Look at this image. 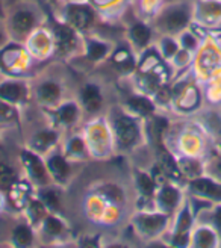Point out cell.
I'll use <instances>...</instances> for the list:
<instances>
[{
	"mask_svg": "<svg viewBox=\"0 0 221 248\" xmlns=\"http://www.w3.org/2000/svg\"><path fill=\"white\" fill-rule=\"evenodd\" d=\"M182 41H183V46H185L187 48H195V47H197V40H195L192 36V33H189V32L182 35Z\"/></svg>",
	"mask_w": 221,
	"mask_h": 248,
	"instance_id": "24",
	"label": "cell"
},
{
	"mask_svg": "<svg viewBox=\"0 0 221 248\" xmlns=\"http://www.w3.org/2000/svg\"><path fill=\"white\" fill-rule=\"evenodd\" d=\"M212 221H214V224H215V230L218 233V238L221 239V206H218L215 209V212L212 215Z\"/></svg>",
	"mask_w": 221,
	"mask_h": 248,
	"instance_id": "26",
	"label": "cell"
},
{
	"mask_svg": "<svg viewBox=\"0 0 221 248\" xmlns=\"http://www.w3.org/2000/svg\"><path fill=\"white\" fill-rule=\"evenodd\" d=\"M130 35H132V40L137 44H140V46L147 44V43H149V40H150V31H149V28H147L145 24H141V23L135 24V26L132 28V31H130Z\"/></svg>",
	"mask_w": 221,
	"mask_h": 248,
	"instance_id": "10",
	"label": "cell"
},
{
	"mask_svg": "<svg viewBox=\"0 0 221 248\" xmlns=\"http://www.w3.org/2000/svg\"><path fill=\"white\" fill-rule=\"evenodd\" d=\"M130 106L133 109H137L140 114H150L153 110V106L145 100V98H132Z\"/></svg>",
	"mask_w": 221,
	"mask_h": 248,
	"instance_id": "19",
	"label": "cell"
},
{
	"mask_svg": "<svg viewBox=\"0 0 221 248\" xmlns=\"http://www.w3.org/2000/svg\"><path fill=\"white\" fill-rule=\"evenodd\" d=\"M108 50V47L102 43H91L90 44V50H88V55L93 58V59H99L102 58Z\"/></svg>",
	"mask_w": 221,
	"mask_h": 248,
	"instance_id": "23",
	"label": "cell"
},
{
	"mask_svg": "<svg viewBox=\"0 0 221 248\" xmlns=\"http://www.w3.org/2000/svg\"><path fill=\"white\" fill-rule=\"evenodd\" d=\"M212 171L217 174V177L221 180V156H218L215 160H214V165H212Z\"/></svg>",
	"mask_w": 221,
	"mask_h": 248,
	"instance_id": "29",
	"label": "cell"
},
{
	"mask_svg": "<svg viewBox=\"0 0 221 248\" xmlns=\"http://www.w3.org/2000/svg\"><path fill=\"white\" fill-rule=\"evenodd\" d=\"M164 48H165V53L170 56V55H174L176 53V50H177V46L171 41V40H167L165 43H164Z\"/></svg>",
	"mask_w": 221,
	"mask_h": 248,
	"instance_id": "28",
	"label": "cell"
},
{
	"mask_svg": "<svg viewBox=\"0 0 221 248\" xmlns=\"http://www.w3.org/2000/svg\"><path fill=\"white\" fill-rule=\"evenodd\" d=\"M67 17L71 26L78 29H87L93 21V11L85 5H70Z\"/></svg>",
	"mask_w": 221,
	"mask_h": 248,
	"instance_id": "3",
	"label": "cell"
},
{
	"mask_svg": "<svg viewBox=\"0 0 221 248\" xmlns=\"http://www.w3.org/2000/svg\"><path fill=\"white\" fill-rule=\"evenodd\" d=\"M76 115H78V110H76V108L73 106V105H67V106H64L63 109L59 110V118L63 120V121H65V123L75 121Z\"/></svg>",
	"mask_w": 221,
	"mask_h": 248,
	"instance_id": "20",
	"label": "cell"
},
{
	"mask_svg": "<svg viewBox=\"0 0 221 248\" xmlns=\"http://www.w3.org/2000/svg\"><path fill=\"white\" fill-rule=\"evenodd\" d=\"M58 36H59V43H61V47L64 48H70L73 46V41H75V38H73V32L71 29L68 28H59L58 29Z\"/></svg>",
	"mask_w": 221,
	"mask_h": 248,
	"instance_id": "16",
	"label": "cell"
},
{
	"mask_svg": "<svg viewBox=\"0 0 221 248\" xmlns=\"http://www.w3.org/2000/svg\"><path fill=\"white\" fill-rule=\"evenodd\" d=\"M48 167H50V170L53 171V174L56 177H65L67 176V172H68V167L67 164L64 162V159L63 157H59V156H55L50 159V162H48Z\"/></svg>",
	"mask_w": 221,
	"mask_h": 248,
	"instance_id": "12",
	"label": "cell"
},
{
	"mask_svg": "<svg viewBox=\"0 0 221 248\" xmlns=\"http://www.w3.org/2000/svg\"><path fill=\"white\" fill-rule=\"evenodd\" d=\"M191 189L200 197L209 198L214 202L221 203V182L212 180V179H205L197 177L191 182Z\"/></svg>",
	"mask_w": 221,
	"mask_h": 248,
	"instance_id": "2",
	"label": "cell"
},
{
	"mask_svg": "<svg viewBox=\"0 0 221 248\" xmlns=\"http://www.w3.org/2000/svg\"><path fill=\"white\" fill-rule=\"evenodd\" d=\"M0 16H3V12H2V6H0Z\"/></svg>",
	"mask_w": 221,
	"mask_h": 248,
	"instance_id": "32",
	"label": "cell"
},
{
	"mask_svg": "<svg viewBox=\"0 0 221 248\" xmlns=\"http://www.w3.org/2000/svg\"><path fill=\"white\" fill-rule=\"evenodd\" d=\"M43 197L46 198V202H47L48 204H50L52 207H56L58 202H56V197H55L53 192H46V194H43Z\"/></svg>",
	"mask_w": 221,
	"mask_h": 248,
	"instance_id": "30",
	"label": "cell"
},
{
	"mask_svg": "<svg viewBox=\"0 0 221 248\" xmlns=\"http://www.w3.org/2000/svg\"><path fill=\"white\" fill-rule=\"evenodd\" d=\"M0 95L9 98V100H17V98L21 95V88L18 85L8 83V85H5V86L0 88Z\"/></svg>",
	"mask_w": 221,
	"mask_h": 248,
	"instance_id": "17",
	"label": "cell"
},
{
	"mask_svg": "<svg viewBox=\"0 0 221 248\" xmlns=\"http://www.w3.org/2000/svg\"><path fill=\"white\" fill-rule=\"evenodd\" d=\"M179 168H182V171L189 177H194V179L200 177L202 168H200V165L197 162H194V160H183Z\"/></svg>",
	"mask_w": 221,
	"mask_h": 248,
	"instance_id": "15",
	"label": "cell"
},
{
	"mask_svg": "<svg viewBox=\"0 0 221 248\" xmlns=\"http://www.w3.org/2000/svg\"><path fill=\"white\" fill-rule=\"evenodd\" d=\"M197 16L206 23L221 21V0H200L197 3Z\"/></svg>",
	"mask_w": 221,
	"mask_h": 248,
	"instance_id": "4",
	"label": "cell"
},
{
	"mask_svg": "<svg viewBox=\"0 0 221 248\" xmlns=\"http://www.w3.org/2000/svg\"><path fill=\"white\" fill-rule=\"evenodd\" d=\"M12 182H14V172H12V170L5 165H0V188H9Z\"/></svg>",
	"mask_w": 221,
	"mask_h": 248,
	"instance_id": "18",
	"label": "cell"
},
{
	"mask_svg": "<svg viewBox=\"0 0 221 248\" xmlns=\"http://www.w3.org/2000/svg\"><path fill=\"white\" fill-rule=\"evenodd\" d=\"M82 100L90 110H97L102 103L99 90L94 88V86H87V88L82 91Z\"/></svg>",
	"mask_w": 221,
	"mask_h": 248,
	"instance_id": "7",
	"label": "cell"
},
{
	"mask_svg": "<svg viewBox=\"0 0 221 248\" xmlns=\"http://www.w3.org/2000/svg\"><path fill=\"white\" fill-rule=\"evenodd\" d=\"M24 157H26V160H28V165L31 168V172L33 174V177L36 180H40V182H44L46 180V172H44L43 165L38 162V159H35L32 156H24Z\"/></svg>",
	"mask_w": 221,
	"mask_h": 248,
	"instance_id": "14",
	"label": "cell"
},
{
	"mask_svg": "<svg viewBox=\"0 0 221 248\" xmlns=\"http://www.w3.org/2000/svg\"><path fill=\"white\" fill-rule=\"evenodd\" d=\"M159 200H161V203L165 209L171 210L179 202V191L171 188V186H167V188L162 189L161 195H159Z\"/></svg>",
	"mask_w": 221,
	"mask_h": 248,
	"instance_id": "9",
	"label": "cell"
},
{
	"mask_svg": "<svg viewBox=\"0 0 221 248\" xmlns=\"http://www.w3.org/2000/svg\"><path fill=\"white\" fill-rule=\"evenodd\" d=\"M40 95H41L43 100H46V102H53V100H56L58 95H59V88L55 83H52V82L44 83L40 88Z\"/></svg>",
	"mask_w": 221,
	"mask_h": 248,
	"instance_id": "13",
	"label": "cell"
},
{
	"mask_svg": "<svg viewBox=\"0 0 221 248\" xmlns=\"http://www.w3.org/2000/svg\"><path fill=\"white\" fill-rule=\"evenodd\" d=\"M140 222H141L142 230L150 232V233H155V232H158L159 229H162V227H164V224H165V218L161 217V215L142 217V218L140 219Z\"/></svg>",
	"mask_w": 221,
	"mask_h": 248,
	"instance_id": "8",
	"label": "cell"
},
{
	"mask_svg": "<svg viewBox=\"0 0 221 248\" xmlns=\"http://www.w3.org/2000/svg\"><path fill=\"white\" fill-rule=\"evenodd\" d=\"M14 238L20 245H28L31 242V232L28 227L20 226L16 232H14Z\"/></svg>",
	"mask_w": 221,
	"mask_h": 248,
	"instance_id": "21",
	"label": "cell"
},
{
	"mask_svg": "<svg viewBox=\"0 0 221 248\" xmlns=\"http://www.w3.org/2000/svg\"><path fill=\"white\" fill-rule=\"evenodd\" d=\"M140 186L142 188V191L152 192V189H153V182L149 177H147V176H141L140 177Z\"/></svg>",
	"mask_w": 221,
	"mask_h": 248,
	"instance_id": "27",
	"label": "cell"
},
{
	"mask_svg": "<svg viewBox=\"0 0 221 248\" xmlns=\"http://www.w3.org/2000/svg\"><path fill=\"white\" fill-rule=\"evenodd\" d=\"M195 244L200 247H211L217 244V236L211 229H200L195 234Z\"/></svg>",
	"mask_w": 221,
	"mask_h": 248,
	"instance_id": "11",
	"label": "cell"
},
{
	"mask_svg": "<svg viewBox=\"0 0 221 248\" xmlns=\"http://www.w3.org/2000/svg\"><path fill=\"white\" fill-rule=\"evenodd\" d=\"M117 135L120 141L125 144V145H129L132 144L135 140H137L138 136V129L135 126V123L129 118H120L117 121Z\"/></svg>",
	"mask_w": 221,
	"mask_h": 248,
	"instance_id": "6",
	"label": "cell"
},
{
	"mask_svg": "<svg viewBox=\"0 0 221 248\" xmlns=\"http://www.w3.org/2000/svg\"><path fill=\"white\" fill-rule=\"evenodd\" d=\"M35 24V16L29 9H18L11 18V26L16 32H29Z\"/></svg>",
	"mask_w": 221,
	"mask_h": 248,
	"instance_id": "5",
	"label": "cell"
},
{
	"mask_svg": "<svg viewBox=\"0 0 221 248\" xmlns=\"http://www.w3.org/2000/svg\"><path fill=\"white\" fill-rule=\"evenodd\" d=\"M55 141V135L50 132H43L35 138V145L38 148H46Z\"/></svg>",
	"mask_w": 221,
	"mask_h": 248,
	"instance_id": "22",
	"label": "cell"
},
{
	"mask_svg": "<svg viewBox=\"0 0 221 248\" xmlns=\"http://www.w3.org/2000/svg\"><path fill=\"white\" fill-rule=\"evenodd\" d=\"M46 229H47L48 233H53V234L59 233L61 232V222L53 219V218H48L47 222H46Z\"/></svg>",
	"mask_w": 221,
	"mask_h": 248,
	"instance_id": "25",
	"label": "cell"
},
{
	"mask_svg": "<svg viewBox=\"0 0 221 248\" xmlns=\"http://www.w3.org/2000/svg\"><path fill=\"white\" fill-rule=\"evenodd\" d=\"M191 6L188 3H176L168 6L161 16V26L170 32L177 33L185 29L191 20Z\"/></svg>",
	"mask_w": 221,
	"mask_h": 248,
	"instance_id": "1",
	"label": "cell"
},
{
	"mask_svg": "<svg viewBox=\"0 0 221 248\" xmlns=\"http://www.w3.org/2000/svg\"><path fill=\"white\" fill-rule=\"evenodd\" d=\"M12 115V110L5 106V105H0V117H3V118H9Z\"/></svg>",
	"mask_w": 221,
	"mask_h": 248,
	"instance_id": "31",
	"label": "cell"
}]
</instances>
